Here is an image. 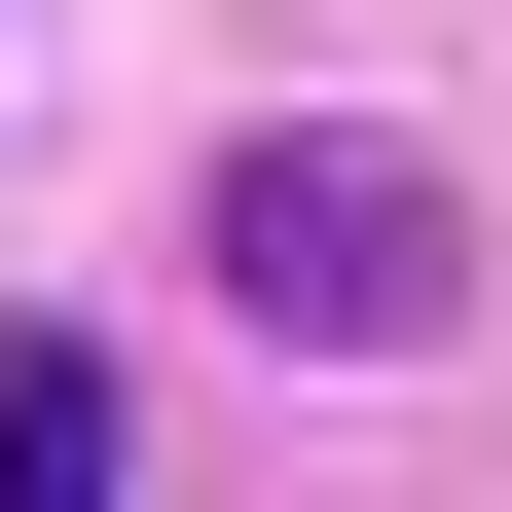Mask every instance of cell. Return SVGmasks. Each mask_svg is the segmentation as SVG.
<instances>
[{
    "label": "cell",
    "instance_id": "1",
    "mask_svg": "<svg viewBox=\"0 0 512 512\" xmlns=\"http://www.w3.org/2000/svg\"><path fill=\"white\" fill-rule=\"evenodd\" d=\"M220 293H256L293 366H403L439 293H476V220H439L403 147H220Z\"/></svg>",
    "mask_w": 512,
    "mask_h": 512
},
{
    "label": "cell",
    "instance_id": "2",
    "mask_svg": "<svg viewBox=\"0 0 512 512\" xmlns=\"http://www.w3.org/2000/svg\"><path fill=\"white\" fill-rule=\"evenodd\" d=\"M0 512H110V366H74V330L0 366Z\"/></svg>",
    "mask_w": 512,
    "mask_h": 512
}]
</instances>
